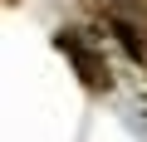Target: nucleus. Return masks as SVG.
Segmentation results:
<instances>
[{"mask_svg":"<svg viewBox=\"0 0 147 142\" xmlns=\"http://www.w3.org/2000/svg\"><path fill=\"white\" fill-rule=\"evenodd\" d=\"M59 49L74 59V69L84 74L88 88H108V69H103V59H98L88 44H79V34H74V30H59Z\"/></svg>","mask_w":147,"mask_h":142,"instance_id":"nucleus-1","label":"nucleus"},{"mask_svg":"<svg viewBox=\"0 0 147 142\" xmlns=\"http://www.w3.org/2000/svg\"><path fill=\"white\" fill-rule=\"evenodd\" d=\"M118 34H123V44H127V54H132V59H142V54H147V44L137 39V30H132V25H123V20H118Z\"/></svg>","mask_w":147,"mask_h":142,"instance_id":"nucleus-2","label":"nucleus"},{"mask_svg":"<svg viewBox=\"0 0 147 142\" xmlns=\"http://www.w3.org/2000/svg\"><path fill=\"white\" fill-rule=\"evenodd\" d=\"M10 5H15V0H10Z\"/></svg>","mask_w":147,"mask_h":142,"instance_id":"nucleus-3","label":"nucleus"}]
</instances>
